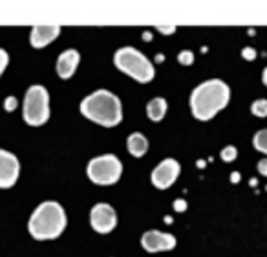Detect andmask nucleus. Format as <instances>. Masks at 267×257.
Listing matches in <instances>:
<instances>
[{"instance_id": "obj_12", "label": "nucleus", "mask_w": 267, "mask_h": 257, "mask_svg": "<svg viewBox=\"0 0 267 257\" xmlns=\"http://www.w3.org/2000/svg\"><path fill=\"white\" fill-rule=\"evenodd\" d=\"M81 62V53L77 49H66L59 55L57 59V75L61 78H70L73 73L77 72V66Z\"/></svg>"}, {"instance_id": "obj_3", "label": "nucleus", "mask_w": 267, "mask_h": 257, "mask_svg": "<svg viewBox=\"0 0 267 257\" xmlns=\"http://www.w3.org/2000/svg\"><path fill=\"white\" fill-rule=\"evenodd\" d=\"M66 224L68 219L64 208L55 201H46V203L39 204L35 212L31 214L28 230H30L33 239L49 241L57 239L64 232Z\"/></svg>"}, {"instance_id": "obj_16", "label": "nucleus", "mask_w": 267, "mask_h": 257, "mask_svg": "<svg viewBox=\"0 0 267 257\" xmlns=\"http://www.w3.org/2000/svg\"><path fill=\"white\" fill-rule=\"evenodd\" d=\"M251 113L255 117H267V99H258L251 104Z\"/></svg>"}, {"instance_id": "obj_10", "label": "nucleus", "mask_w": 267, "mask_h": 257, "mask_svg": "<svg viewBox=\"0 0 267 257\" xmlns=\"http://www.w3.org/2000/svg\"><path fill=\"white\" fill-rule=\"evenodd\" d=\"M20 175V162L11 151L0 149V188H11Z\"/></svg>"}, {"instance_id": "obj_26", "label": "nucleus", "mask_w": 267, "mask_h": 257, "mask_svg": "<svg viewBox=\"0 0 267 257\" xmlns=\"http://www.w3.org/2000/svg\"><path fill=\"white\" fill-rule=\"evenodd\" d=\"M262 82H264V86L267 88V68L264 70V73H262Z\"/></svg>"}, {"instance_id": "obj_21", "label": "nucleus", "mask_w": 267, "mask_h": 257, "mask_svg": "<svg viewBox=\"0 0 267 257\" xmlns=\"http://www.w3.org/2000/svg\"><path fill=\"white\" fill-rule=\"evenodd\" d=\"M172 208L176 210L178 214H183V212L187 210V201H185V199H176L174 204H172Z\"/></svg>"}, {"instance_id": "obj_13", "label": "nucleus", "mask_w": 267, "mask_h": 257, "mask_svg": "<svg viewBox=\"0 0 267 257\" xmlns=\"http://www.w3.org/2000/svg\"><path fill=\"white\" fill-rule=\"evenodd\" d=\"M127 149L128 153L134 157H143L148 151V139L143 135V133L135 132V133H130L127 139Z\"/></svg>"}, {"instance_id": "obj_27", "label": "nucleus", "mask_w": 267, "mask_h": 257, "mask_svg": "<svg viewBox=\"0 0 267 257\" xmlns=\"http://www.w3.org/2000/svg\"><path fill=\"white\" fill-rule=\"evenodd\" d=\"M143 40L150 42V40H152V35H150V33H143Z\"/></svg>"}, {"instance_id": "obj_9", "label": "nucleus", "mask_w": 267, "mask_h": 257, "mask_svg": "<svg viewBox=\"0 0 267 257\" xmlns=\"http://www.w3.org/2000/svg\"><path fill=\"white\" fill-rule=\"evenodd\" d=\"M141 246H143L148 254L169 252V250H174V248H176V237H174L172 233L150 230V232L143 233V237H141Z\"/></svg>"}, {"instance_id": "obj_18", "label": "nucleus", "mask_w": 267, "mask_h": 257, "mask_svg": "<svg viewBox=\"0 0 267 257\" xmlns=\"http://www.w3.org/2000/svg\"><path fill=\"white\" fill-rule=\"evenodd\" d=\"M222 161L225 162H232V161H236V157H238V149L234 148V146H225L223 149H222Z\"/></svg>"}, {"instance_id": "obj_2", "label": "nucleus", "mask_w": 267, "mask_h": 257, "mask_svg": "<svg viewBox=\"0 0 267 257\" xmlns=\"http://www.w3.org/2000/svg\"><path fill=\"white\" fill-rule=\"evenodd\" d=\"M81 113L86 119L104 128H114L123 120V106L119 97L108 90H97L83 99Z\"/></svg>"}, {"instance_id": "obj_28", "label": "nucleus", "mask_w": 267, "mask_h": 257, "mask_svg": "<svg viewBox=\"0 0 267 257\" xmlns=\"http://www.w3.org/2000/svg\"><path fill=\"white\" fill-rule=\"evenodd\" d=\"M266 190H267V188H266Z\"/></svg>"}, {"instance_id": "obj_1", "label": "nucleus", "mask_w": 267, "mask_h": 257, "mask_svg": "<svg viewBox=\"0 0 267 257\" xmlns=\"http://www.w3.org/2000/svg\"><path fill=\"white\" fill-rule=\"evenodd\" d=\"M229 99L231 88L220 78H211L192 90L188 104L198 120H211L229 104Z\"/></svg>"}, {"instance_id": "obj_23", "label": "nucleus", "mask_w": 267, "mask_h": 257, "mask_svg": "<svg viewBox=\"0 0 267 257\" xmlns=\"http://www.w3.org/2000/svg\"><path fill=\"white\" fill-rule=\"evenodd\" d=\"M158 31L163 35H172L176 31V26H158Z\"/></svg>"}, {"instance_id": "obj_14", "label": "nucleus", "mask_w": 267, "mask_h": 257, "mask_svg": "<svg viewBox=\"0 0 267 257\" xmlns=\"http://www.w3.org/2000/svg\"><path fill=\"white\" fill-rule=\"evenodd\" d=\"M167 110H169V104L165 101L163 97H154L148 104H146V115L148 119L154 120V122H159L167 115Z\"/></svg>"}, {"instance_id": "obj_5", "label": "nucleus", "mask_w": 267, "mask_h": 257, "mask_svg": "<svg viewBox=\"0 0 267 257\" xmlns=\"http://www.w3.org/2000/svg\"><path fill=\"white\" fill-rule=\"evenodd\" d=\"M22 115L24 120L30 126H43L49 119V93L48 90L35 84L28 88L24 97V104H22Z\"/></svg>"}, {"instance_id": "obj_8", "label": "nucleus", "mask_w": 267, "mask_h": 257, "mask_svg": "<svg viewBox=\"0 0 267 257\" xmlns=\"http://www.w3.org/2000/svg\"><path fill=\"white\" fill-rule=\"evenodd\" d=\"M90 224L97 233H110L117 224V214L106 203H97L90 212Z\"/></svg>"}, {"instance_id": "obj_19", "label": "nucleus", "mask_w": 267, "mask_h": 257, "mask_svg": "<svg viewBox=\"0 0 267 257\" xmlns=\"http://www.w3.org/2000/svg\"><path fill=\"white\" fill-rule=\"evenodd\" d=\"M7 64H9V55H7L6 49L0 48V75L6 72Z\"/></svg>"}, {"instance_id": "obj_11", "label": "nucleus", "mask_w": 267, "mask_h": 257, "mask_svg": "<svg viewBox=\"0 0 267 257\" xmlns=\"http://www.w3.org/2000/svg\"><path fill=\"white\" fill-rule=\"evenodd\" d=\"M59 35H61V26H57V24L33 26L30 33V44L37 49L46 48V46L51 44Z\"/></svg>"}, {"instance_id": "obj_7", "label": "nucleus", "mask_w": 267, "mask_h": 257, "mask_svg": "<svg viewBox=\"0 0 267 257\" xmlns=\"http://www.w3.org/2000/svg\"><path fill=\"white\" fill-rule=\"evenodd\" d=\"M179 172H181V166L176 159H163L152 172V184L158 190H167L176 183V179L179 177Z\"/></svg>"}, {"instance_id": "obj_24", "label": "nucleus", "mask_w": 267, "mask_h": 257, "mask_svg": "<svg viewBox=\"0 0 267 257\" xmlns=\"http://www.w3.org/2000/svg\"><path fill=\"white\" fill-rule=\"evenodd\" d=\"M258 172H260V175H266L267 177V159H262L258 162Z\"/></svg>"}, {"instance_id": "obj_15", "label": "nucleus", "mask_w": 267, "mask_h": 257, "mask_svg": "<svg viewBox=\"0 0 267 257\" xmlns=\"http://www.w3.org/2000/svg\"><path fill=\"white\" fill-rule=\"evenodd\" d=\"M253 146H255L260 153H266L267 155V130H260V132L255 133V137H253Z\"/></svg>"}, {"instance_id": "obj_22", "label": "nucleus", "mask_w": 267, "mask_h": 257, "mask_svg": "<svg viewBox=\"0 0 267 257\" xmlns=\"http://www.w3.org/2000/svg\"><path fill=\"white\" fill-rule=\"evenodd\" d=\"M242 57L245 60H255L256 59V49L249 48V46H247V48H243L242 49Z\"/></svg>"}, {"instance_id": "obj_17", "label": "nucleus", "mask_w": 267, "mask_h": 257, "mask_svg": "<svg viewBox=\"0 0 267 257\" xmlns=\"http://www.w3.org/2000/svg\"><path fill=\"white\" fill-rule=\"evenodd\" d=\"M178 62L183 66H192L194 64V53L190 49H183L181 53H178Z\"/></svg>"}, {"instance_id": "obj_20", "label": "nucleus", "mask_w": 267, "mask_h": 257, "mask_svg": "<svg viewBox=\"0 0 267 257\" xmlns=\"http://www.w3.org/2000/svg\"><path fill=\"white\" fill-rule=\"evenodd\" d=\"M18 106V101H17V97H6V101H4V108H6V111H15Z\"/></svg>"}, {"instance_id": "obj_25", "label": "nucleus", "mask_w": 267, "mask_h": 257, "mask_svg": "<svg viewBox=\"0 0 267 257\" xmlns=\"http://www.w3.org/2000/svg\"><path fill=\"white\" fill-rule=\"evenodd\" d=\"M238 181H240V174H238V172H232V174H231V183H234V184H236Z\"/></svg>"}, {"instance_id": "obj_6", "label": "nucleus", "mask_w": 267, "mask_h": 257, "mask_svg": "<svg viewBox=\"0 0 267 257\" xmlns=\"http://www.w3.org/2000/svg\"><path fill=\"white\" fill-rule=\"evenodd\" d=\"M86 175L93 184L99 186H112L121 179L123 164L119 157L114 153H104L95 159H91L86 166Z\"/></svg>"}, {"instance_id": "obj_4", "label": "nucleus", "mask_w": 267, "mask_h": 257, "mask_svg": "<svg viewBox=\"0 0 267 257\" xmlns=\"http://www.w3.org/2000/svg\"><path fill=\"white\" fill-rule=\"evenodd\" d=\"M114 64L119 72H123L125 75L132 77L134 80L141 84L150 82L152 78L156 77V68L148 60V57H145L139 49L132 48V46L117 49L114 53Z\"/></svg>"}]
</instances>
